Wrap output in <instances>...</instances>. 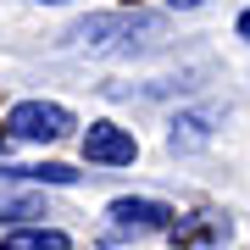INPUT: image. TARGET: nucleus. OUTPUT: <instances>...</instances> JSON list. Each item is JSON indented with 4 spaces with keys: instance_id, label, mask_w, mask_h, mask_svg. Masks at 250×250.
I'll list each match as a JSON object with an SVG mask.
<instances>
[{
    "instance_id": "obj_1",
    "label": "nucleus",
    "mask_w": 250,
    "mask_h": 250,
    "mask_svg": "<svg viewBox=\"0 0 250 250\" xmlns=\"http://www.w3.org/2000/svg\"><path fill=\"white\" fill-rule=\"evenodd\" d=\"M161 34H167V22L156 11H100V17L78 22V39L95 56H134L145 45H156Z\"/></svg>"
},
{
    "instance_id": "obj_10",
    "label": "nucleus",
    "mask_w": 250,
    "mask_h": 250,
    "mask_svg": "<svg viewBox=\"0 0 250 250\" xmlns=\"http://www.w3.org/2000/svg\"><path fill=\"white\" fill-rule=\"evenodd\" d=\"M239 39H250V11H245V17H239Z\"/></svg>"
},
{
    "instance_id": "obj_7",
    "label": "nucleus",
    "mask_w": 250,
    "mask_h": 250,
    "mask_svg": "<svg viewBox=\"0 0 250 250\" xmlns=\"http://www.w3.org/2000/svg\"><path fill=\"white\" fill-rule=\"evenodd\" d=\"M206 139H211V111H184L178 123H172V134H167L172 150H200Z\"/></svg>"
},
{
    "instance_id": "obj_11",
    "label": "nucleus",
    "mask_w": 250,
    "mask_h": 250,
    "mask_svg": "<svg viewBox=\"0 0 250 250\" xmlns=\"http://www.w3.org/2000/svg\"><path fill=\"white\" fill-rule=\"evenodd\" d=\"M0 156H6V134H0Z\"/></svg>"
},
{
    "instance_id": "obj_3",
    "label": "nucleus",
    "mask_w": 250,
    "mask_h": 250,
    "mask_svg": "<svg viewBox=\"0 0 250 250\" xmlns=\"http://www.w3.org/2000/svg\"><path fill=\"white\" fill-rule=\"evenodd\" d=\"M6 134L28 139V145H56V139L72 134V111L56 106V100H22V106H11V117H6Z\"/></svg>"
},
{
    "instance_id": "obj_9",
    "label": "nucleus",
    "mask_w": 250,
    "mask_h": 250,
    "mask_svg": "<svg viewBox=\"0 0 250 250\" xmlns=\"http://www.w3.org/2000/svg\"><path fill=\"white\" fill-rule=\"evenodd\" d=\"M172 11H195V6H206V0H167Z\"/></svg>"
},
{
    "instance_id": "obj_8",
    "label": "nucleus",
    "mask_w": 250,
    "mask_h": 250,
    "mask_svg": "<svg viewBox=\"0 0 250 250\" xmlns=\"http://www.w3.org/2000/svg\"><path fill=\"white\" fill-rule=\"evenodd\" d=\"M34 217H50L34 189H0V223H34Z\"/></svg>"
},
{
    "instance_id": "obj_5",
    "label": "nucleus",
    "mask_w": 250,
    "mask_h": 250,
    "mask_svg": "<svg viewBox=\"0 0 250 250\" xmlns=\"http://www.w3.org/2000/svg\"><path fill=\"white\" fill-rule=\"evenodd\" d=\"M0 250H72V239H67L62 228H45V223H39V228H11L6 239H0Z\"/></svg>"
},
{
    "instance_id": "obj_4",
    "label": "nucleus",
    "mask_w": 250,
    "mask_h": 250,
    "mask_svg": "<svg viewBox=\"0 0 250 250\" xmlns=\"http://www.w3.org/2000/svg\"><path fill=\"white\" fill-rule=\"evenodd\" d=\"M134 156H139V139L128 134V128L89 123V134H83V161H95V167H128Z\"/></svg>"
},
{
    "instance_id": "obj_6",
    "label": "nucleus",
    "mask_w": 250,
    "mask_h": 250,
    "mask_svg": "<svg viewBox=\"0 0 250 250\" xmlns=\"http://www.w3.org/2000/svg\"><path fill=\"white\" fill-rule=\"evenodd\" d=\"M0 178H11V184H56V189H67V184H78V172L62 167V161H39V167H0Z\"/></svg>"
},
{
    "instance_id": "obj_2",
    "label": "nucleus",
    "mask_w": 250,
    "mask_h": 250,
    "mask_svg": "<svg viewBox=\"0 0 250 250\" xmlns=\"http://www.w3.org/2000/svg\"><path fill=\"white\" fill-rule=\"evenodd\" d=\"M106 233L100 239L106 245H123V239H150V233H172L178 228V211H172L167 200H145V195H123L106 206Z\"/></svg>"
},
{
    "instance_id": "obj_12",
    "label": "nucleus",
    "mask_w": 250,
    "mask_h": 250,
    "mask_svg": "<svg viewBox=\"0 0 250 250\" xmlns=\"http://www.w3.org/2000/svg\"><path fill=\"white\" fill-rule=\"evenodd\" d=\"M45 6H67V0H45Z\"/></svg>"
}]
</instances>
